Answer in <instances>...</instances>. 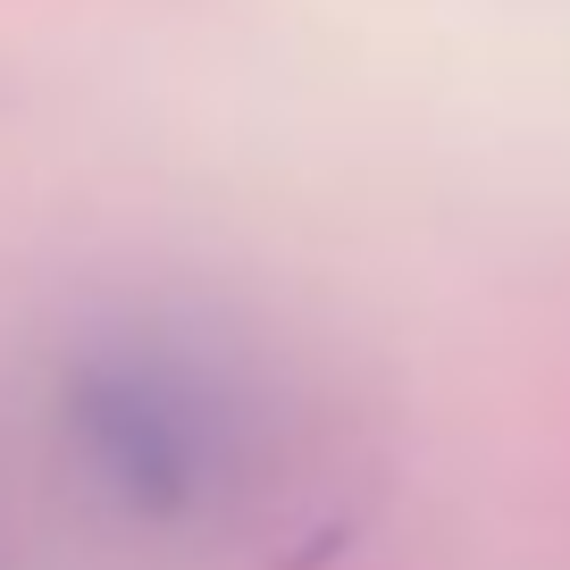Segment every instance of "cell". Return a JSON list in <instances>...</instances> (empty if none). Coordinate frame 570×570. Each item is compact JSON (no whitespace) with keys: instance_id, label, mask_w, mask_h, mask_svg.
Here are the masks:
<instances>
[{"instance_id":"obj_2","label":"cell","mask_w":570,"mask_h":570,"mask_svg":"<svg viewBox=\"0 0 570 570\" xmlns=\"http://www.w3.org/2000/svg\"><path fill=\"white\" fill-rule=\"evenodd\" d=\"M0 570H9V546H0Z\"/></svg>"},{"instance_id":"obj_1","label":"cell","mask_w":570,"mask_h":570,"mask_svg":"<svg viewBox=\"0 0 570 570\" xmlns=\"http://www.w3.org/2000/svg\"><path fill=\"white\" fill-rule=\"evenodd\" d=\"M42 428L68 487L135 537L227 529L268 487L285 386L252 336L185 303H126L51 353Z\"/></svg>"}]
</instances>
